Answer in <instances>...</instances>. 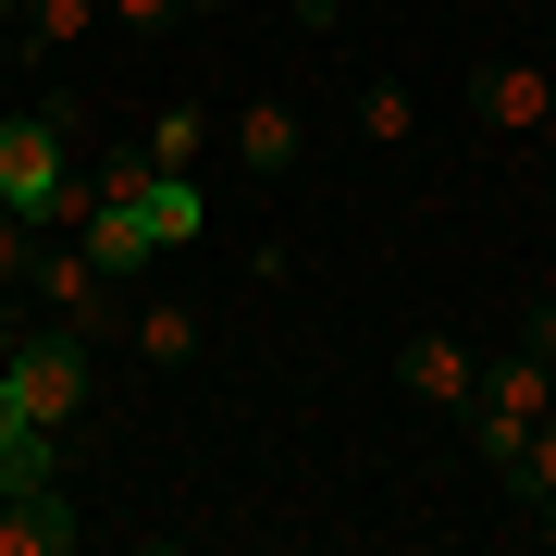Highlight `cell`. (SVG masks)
Here are the masks:
<instances>
[{
  "label": "cell",
  "mask_w": 556,
  "mask_h": 556,
  "mask_svg": "<svg viewBox=\"0 0 556 556\" xmlns=\"http://www.w3.org/2000/svg\"><path fill=\"white\" fill-rule=\"evenodd\" d=\"M408 124H420V112H408V87H396V75L358 87V137H371V149H408Z\"/></svg>",
  "instance_id": "9a60e30c"
},
{
  "label": "cell",
  "mask_w": 556,
  "mask_h": 556,
  "mask_svg": "<svg viewBox=\"0 0 556 556\" xmlns=\"http://www.w3.org/2000/svg\"><path fill=\"white\" fill-rule=\"evenodd\" d=\"M100 25V0H25V50H75Z\"/></svg>",
  "instance_id": "5bb4252c"
},
{
  "label": "cell",
  "mask_w": 556,
  "mask_h": 556,
  "mask_svg": "<svg viewBox=\"0 0 556 556\" xmlns=\"http://www.w3.org/2000/svg\"><path fill=\"white\" fill-rule=\"evenodd\" d=\"M556 408V358H532V346H507V358H482V383H470V445H482V470H519V445H532V420Z\"/></svg>",
  "instance_id": "7a4b0ae2"
},
{
  "label": "cell",
  "mask_w": 556,
  "mask_h": 556,
  "mask_svg": "<svg viewBox=\"0 0 556 556\" xmlns=\"http://www.w3.org/2000/svg\"><path fill=\"white\" fill-rule=\"evenodd\" d=\"M0 383H13V408L62 445V433L87 420V383H100V358H87V321H13V346H0Z\"/></svg>",
  "instance_id": "6da1fadb"
},
{
  "label": "cell",
  "mask_w": 556,
  "mask_h": 556,
  "mask_svg": "<svg viewBox=\"0 0 556 556\" xmlns=\"http://www.w3.org/2000/svg\"><path fill=\"white\" fill-rule=\"evenodd\" d=\"M396 371H408V396H420V408H470L482 358H470V346H457L445 321H433V334H408V358H396Z\"/></svg>",
  "instance_id": "52a82bcc"
},
{
  "label": "cell",
  "mask_w": 556,
  "mask_h": 556,
  "mask_svg": "<svg viewBox=\"0 0 556 556\" xmlns=\"http://www.w3.org/2000/svg\"><path fill=\"white\" fill-rule=\"evenodd\" d=\"M75 544H87V519H75V495H62V470L0 495V556H75Z\"/></svg>",
  "instance_id": "5b68a950"
},
{
  "label": "cell",
  "mask_w": 556,
  "mask_h": 556,
  "mask_svg": "<svg viewBox=\"0 0 556 556\" xmlns=\"http://www.w3.org/2000/svg\"><path fill=\"white\" fill-rule=\"evenodd\" d=\"M519 346H532V358H556V298L532 309V334H519Z\"/></svg>",
  "instance_id": "ac0fdd59"
},
{
  "label": "cell",
  "mask_w": 556,
  "mask_h": 556,
  "mask_svg": "<svg viewBox=\"0 0 556 556\" xmlns=\"http://www.w3.org/2000/svg\"><path fill=\"white\" fill-rule=\"evenodd\" d=\"M137 223L161 248H199V223H211V199H199V174H149L137 186Z\"/></svg>",
  "instance_id": "30bf717a"
},
{
  "label": "cell",
  "mask_w": 556,
  "mask_h": 556,
  "mask_svg": "<svg viewBox=\"0 0 556 556\" xmlns=\"http://www.w3.org/2000/svg\"><path fill=\"white\" fill-rule=\"evenodd\" d=\"M285 13H298L309 38H334V25H346V0H285Z\"/></svg>",
  "instance_id": "e0dca14e"
},
{
  "label": "cell",
  "mask_w": 556,
  "mask_h": 556,
  "mask_svg": "<svg viewBox=\"0 0 556 556\" xmlns=\"http://www.w3.org/2000/svg\"><path fill=\"white\" fill-rule=\"evenodd\" d=\"M25 260H38V223H25V211H0V285H13Z\"/></svg>",
  "instance_id": "2e32d148"
},
{
  "label": "cell",
  "mask_w": 556,
  "mask_h": 556,
  "mask_svg": "<svg viewBox=\"0 0 556 556\" xmlns=\"http://www.w3.org/2000/svg\"><path fill=\"white\" fill-rule=\"evenodd\" d=\"M186 13H223V0H186Z\"/></svg>",
  "instance_id": "ffe728a7"
},
{
  "label": "cell",
  "mask_w": 556,
  "mask_h": 556,
  "mask_svg": "<svg viewBox=\"0 0 556 556\" xmlns=\"http://www.w3.org/2000/svg\"><path fill=\"white\" fill-rule=\"evenodd\" d=\"M149 174H199V100H174V112H149V137H137Z\"/></svg>",
  "instance_id": "7c38bea8"
},
{
  "label": "cell",
  "mask_w": 556,
  "mask_h": 556,
  "mask_svg": "<svg viewBox=\"0 0 556 556\" xmlns=\"http://www.w3.org/2000/svg\"><path fill=\"white\" fill-rule=\"evenodd\" d=\"M13 62H25V25H0V75H13Z\"/></svg>",
  "instance_id": "d6986e66"
},
{
  "label": "cell",
  "mask_w": 556,
  "mask_h": 556,
  "mask_svg": "<svg viewBox=\"0 0 556 556\" xmlns=\"http://www.w3.org/2000/svg\"><path fill=\"white\" fill-rule=\"evenodd\" d=\"M137 358H149V371H186V358H199V309H186V298H149L137 309Z\"/></svg>",
  "instance_id": "8fae6325"
},
{
  "label": "cell",
  "mask_w": 556,
  "mask_h": 556,
  "mask_svg": "<svg viewBox=\"0 0 556 556\" xmlns=\"http://www.w3.org/2000/svg\"><path fill=\"white\" fill-rule=\"evenodd\" d=\"M25 285H38V298H50V321H100V298H112V273H100V260H87L75 236L25 260Z\"/></svg>",
  "instance_id": "8992f818"
},
{
  "label": "cell",
  "mask_w": 556,
  "mask_h": 556,
  "mask_svg": "<svg viewBox=\"0 0 556 556\" xmlns=\"http://www.w3.org/2000/svg\"><path fill=\"white\" fill-rule=\"evenodd\" d=\"M507 495H519V507H532V519L556 507V408L532 420V445H519V470H507Z\"/></svg>",
  "instance_id": "4fadbf2b"
},
{
  "label": "cell",
  "mask_w": 556,
  "mask_h": 556,
  "mask_svg": "<svg viewBox=\"0 0 556 556\" xmlns=\"http://www.w3.org/2000/svg\"><path fill=\"white\" fill-rule=\"evenodd\" d=\"M236 161H248V186H285V174H298V112H285V100H248L236 112Z\"/></svg>",
  "instance_id": "9c48e42d"
},
{
  "label": "cell",
  "mask_w": 556,
  "mask_h": 556,
  "mask_svg": "<svg viewBox=\"0 0 556 556\" xmlns=\"http://www.w3.org/2000/svg\"><path fill=\"white\" fill-rule=\"evenodd\" d=\"M75 248H87V260H100V273H112V285H137V273H149V260H161V236H149V223H137V199H100V211H87V223H75Z\"/></svg>",
  "instance_id": "ba28073f"
},
{
  "label": "cell",
  "mask_w": 556,
  "mask_h": 556,
  "mask_svg": "<svg viewBox=\"0 0 556 556\" xmlns=\"http://www.w3.org/2000/svg\"><path fill=\"white\" fill-rule=\"evenodd\" d=\"M470 112L495 124V137H544L556 124V62H532V50H495L470 75Z\"/></svg>",
  "instance_id": "277c9868"
},
{
  "label": "cell",
  "mask_w": 556,
  "mask_h": 556,
  "mask_svg": "<svg viewBox=\"0 0 556 556\" xmlns=\"http://www.w3.org/2000/svg\"><path fill=\"white\" fill-rule=\"evenodd\" d=\"M544 532H556V507H544Z\"/></svg>",
  "instance_id": "44dd1931"
},
{
  "label": "cell",
  "mask_w": 556,
  "mask_h": 556,
  "mask_svg": "<svg viewBox=\"0 0 556 556\" xmlns=\"http://www.w3.org/2000/svg\"><path fill=\"white\" fill-rule=\"evenodd\" d=\"M75 100H38V112H0V211H25L38 223L50 211V186L75 174Z\"/></svg>",
  "instance_id": "3957f363"
}]
</instances>
